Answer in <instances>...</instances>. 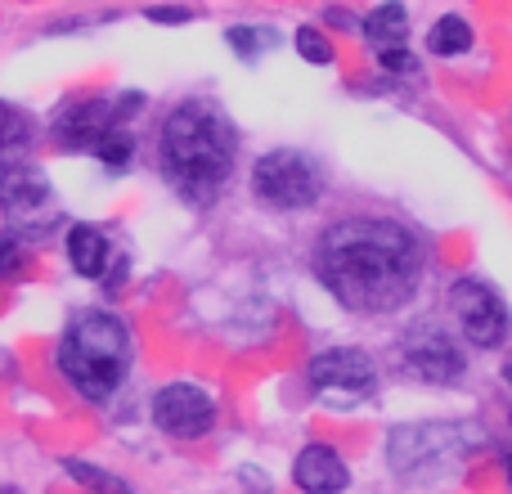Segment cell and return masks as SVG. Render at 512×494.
<instances>
[{"mask_svg":"<svg viewBox=\"0 0 512 494\" xmlns=\"http://www.w3.org/2000/svg\"><path fill=\"white\" fill-rule=\"evenodd\" d=\"M310 270L351 315H400L423 288L427 243L396 216H342L319 230Z\"/></svg>","mask_w":512,"mask_h":494,"instance_id":"1","label":"cell"},{"mask_svg":"<svg viewBox=\"0 0 512 494\" xmlns=\"http://www.w3.org/2000/svg\"><path fill=\"white\" fill-rule=\"evenodd\" d=\"M239 167V126L212 99H180L158 126V171L189 207H212Z\"/></svg>","mask_w":512,"mask_h":494,"instance_id":"2","label":"cell"},{"mask_svg":"<svg viewBox=\"0 0 512 494\" xmlns=\"http://www.w3.org/2000/svg\"><path fill=\"white\" fill-rule=\"evenodd\" d=\"M135 364V333L117 310H77L63 324L59 342H54V369L59 378L90 405H104L117 396Z\"/></svg>","mask_w":512,"mask_h":494,"instance_id":"3","label":"cell"},{"mask_svg":"<svg viewBox=\"0 0 512 494\" xmlns=\"http://www.w3.org/2000/svg\"><path fill=\"white\" fill-rule=\"evenodd\" d=\"M468 445L463 423H396L387 432V468L400 481L432 486L459 468Z\"/></svg>","mask_w":512,"mask_h":494,"instance_id":"4","label":"cell"},{"mask_svg":"<svg viewBox=\"0 0 512 494\" xmlns=\"http://www.w3.org/2000/svg\"><path fill=\"white\" fill-rule=\"evenodd\" d=\"M252 198L270 212H310L324 198V171L301 149H270L252 162Z\"/></svg>","mask_w":512,"mask_h":494,"instance_id":"5","label":"cell"},{"mask_svg":"<svg viewBox=\"0 0 512 494\" xmlns=\"http://www.w3.org/2000/svg\"><path fill=\"white\" fill-rule=\"evenodd\" d=\"M306 382L333 405H360L382 391V369L364 346H324L310 355Z\"/></svg>","mask_w":512,"mask_h":494,"instance_id":"6","label":"cell"},{"mask_svg":"<svg viewBox=\"0 0 512 494\" xmlns=\"http://www.w3.org/2000/svg\"><path fill=\"white\" fill-rule=\"evenodd\" d=\"M450 315L459 324L463 342L477 346V351H495V346L508 342L512 328V310L504 301V292L495 283L477 279V274H463L450 288Z\"/></svg>","mask_w":512,"mask_h":494,"instance_id":"7","label":"cell"},{"mask_svg":"<svg viewBox=\"0 0 512 494\" xmlns=\"http://www.w3.org/2000/svg\"><path fill=\"white\" fill-rule=\"evenodd\" d=\"M396 364L418 382H432V387H450L468 373V355L463 346L445 333L436 319H418L400 333L396 342Z\"/></svg>","mask_w":512,"mask_h":494,"instance_id":"8","label":"cell"},{"mask_svg":"<svg viewBox=\"0 0 512 494\" xmlns=\"http://www.w3.org/2000/svg\"><path fill=\"white\" fill-rule=\"evenodd\" d=\"M0 216H5V230L23 234L27 243L41 239L54 221H59V207H54V189L45 180V171H36L32 162H18L0 176Z\"/></svg>","mask_w":512,"mask_h":494,"instance_id":"9","label":"cell"},{"mask_svg":"<svg viewBox=\"0 0 512 494\" xmlns=\"http://www.w3.org/2000/svg\"><path fill=\"white\" fill-rule=\"evenodd\" d=\"M153 427L171 441H203L216 427V396L198 382H167L149 400Z\"/></svg>","mask_w":512,"mask_h":494,"instance_id":"10","label":"cell"},{"mask_svg":"<svg viewBox=\"0 0 512 494\" xmlns=\"http://www.w3.org/2000/svg\"><path fill=\"white\" fill-rule=\"evenodd\" d=\"M126 126L117 95H81V99H63L59 113L50 117V140L63 153H90L99 144V135Z\"/></svg>","mask_w":512,"mask_h":494,"instance_id":"11","label":"cell"},{"mask_svg":"<svg viewBox=\"0 0 512 494\" xmlns=\"http://www.w3.org/2000/svg\"><path fill=\"white\" fill-rule=\"evenodd\" d=\"M292 486L301 494H346L351 486V468H346L342 450L328 441H310L292 459Z\"/></svg>","mask_w":512,"mask_h":494,"instance_id":"12","label":"cell"},{"mask_svg":"<svg viewBox=\"0 0 512 494\" xmlns=\"http://www.w3.org/2000/svg\"><path fill=\"white\" fill-rule=\"evenodd\" d=\"M63 256H68L72 274H81V279H104L108 261H113V239L90 221H72L68 230H63Z\"/></svg>","mask_w":512,"mask_h":494,"instance_id":"13","label":"cell"},{"mask_svg":"<svg viewBox=\"0 0 512 494\" xmlns=\"http://www.w3.org/2000/svg\"><path fill=\"white\" fill-rule=\"evenodd\" d=\"M360 36L373 50H396L409 45V5L405 0H382L360 18Z\"/></svg>","mask_w":512,"mask_h":494,"instance_id":"14","label":"cell"},{"mask_svg":"<svg viewBox=\"0 0 512 494\" xmlns=\"http://www.w3.org/2000/svg\"><path fill=\"white\" fill-rule=\"evenodd\" d=\"M32 144H36L32 113H23L18 104H5V99H0V176H5L9 167H18V162H27Z\"/></svg>","mask_w":512,"mask_h":494,"instance_id":"15","label":"cell"},{"mask_svg":"<svg viewBox=\"0 0 512 494\" xmlns=\"http://www.w3.org/2000/svg\"><path fill=\"white\" fill-rule=\"evenodd\" d=\"M472 41H477V32H472V23L463 14H441L427 27V50L436 59H459V54L472 50Z\"/></svg>","mask_w":512,"mask_h":494,"instance_id":"16","label":"cell"},{"mask_svg":"<svg viewBox=\"0 0 512 494\" xmlns=\"http://www.w3.org/2000/svg\"><path fill=\"white\" fill-rule=\"evenodd\" d=\"M225 45L239 54V63L256 68V63H261L265 54L279 45V32H274V27H265V23H230V27H225Z\"/></svg>","mask_w":512,"mask_h":494,"instance_id":"17","label":"cell"},{"mask_svg":"<svg viewBox=\"0 0 512 494\" xmlns=\"http://www.w3.org/2000/svg\"><path fill=\"white\" fill-rule=\"evenodd\" d=\"M135 149H140V144H135V131H131V126H113V131L99 135V144L90 149V158H95L104 171L122 176V171H131Z\"/></svg>","mask_w":512,"mask_h":494,"instance_id":"18","label":"cell"},{"mask_svg":"<svg viewBox=\"0 0 512 494\" xmlns=\"http://www.w3.org/2000/svg\"><path fill=\"white\" fill-rule=\"evenodd\" d=\"M63 477H68L72 486L95 490V494H135L131 481H122L117 472L99 468V463H90V459H63Z\"/></svg>","mask_w":512,"mask_h":494,"instance_id":"19","label":"cell"},{"mask_svg":"<svg viewBox=\"0 0 512 494\" xmlns=\"http://www.w3.org/2000/svg\"><path fill=\"white\" fill-rule=\"evenodd\" d=\"M292 50H297V59L310 63V68H333L337 63L333 36H328V27H319V23H301L297 32H292Z\"/></svg>","mask_w":512,"mask_h":494,"instance_id":"20","label":"cell"},{"mask_svg":"<svg viewBox=\"0 0 512 494\" xmlns=\"http://www.w3.org/2000/svg\"><path fill=\"white\" fill-rule=\"evenodd\" d=\"M32 261V243L14 230H0V283H14Z\"/></svg>","mask_w":512,"mask_h":494,"instance_id":"21","label":"cell"},{"mask_svg":"<svg viewBox=\"0 0 512 494\" xmlns=\"http://www.w3.org/2000/svg\"><path fill=\"white\" fill-rule=\"evenodd\" d=\"M378 68L387 77H418V59L409 54V45H396V50H378Z\"/></svg>","mask_w":512,"mask_h":494,"instance_id":"22","label":"cell"},{"mask_svg":"<svg viewBox=\"0 0 512 494\" xmlns=\"http://www.w3.org/2000/svg\"><path fill=\"white\" fill-rule=\"evenodd\" d=\"M144 18H149V23H167V27H185V23L198 18V9H189V5H149Z\"/></svg>","mask_w":512,"mask_h":494,"instance_id":"23","label":"cell"},{"mask_svg":"<svg viewBox=\"0 0 512 494\" xmlns=\"http://www.w3.org/2000/svg\"><path fill=\"white\" fill-rule=\"evenodd\" d=\"M499 373H504V387L512 391V351H508V360H504V369H499Z\"/></svg>","mask_w":512,"mask_h":494,"instance_id":"24","label":"cell"},{"mask_svg":"<svg viewBox=\"0 0 512 494\" xmlns=\"http://www.w3.org/2000/svg\"><path fill=\"white\" fill-rule=\"evenodd\" d=\"M508 486H512V454H508Z\"/></svg>","mask_w":512,"mask_h":494,"instance_id":"25","label":"cell"}]
</instances>
